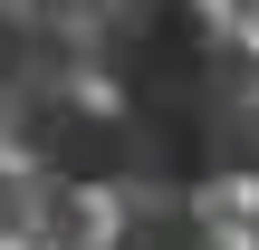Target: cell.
<instances>
[{
  "label": "cell",
  "instance_id": "8992f818",
  "mask_svg": "<svg viewBox=\"0 0 259 250\" xmlns=\"http://www.w3.org/2000/svg\"><path fill=\"white\" fill-rule=\"evenodd\" d=\"M19 10H38V19H96V0H19Z\"/></svg>",
  "mask_w": 259,
  "mask_h": 250
},
{
  "label": "cell",
  "instance_id": "3957f363",
  "mask_svg": "<svg viewBox=\"0 0 259 250\" xmlns=\"http://www.w3.org/2000/svg\"><path fill=\"white\" fill-rule=\"evenodd\" d=\"M19 164H38V173H58V183H77V193H135V125L106 106V96H67V106H48L29 135H19Z\"/></svg>",
  "mask_w": 259,
  "mask_h": 250
},
{
  "label": "cell",
  "instance_id": "52a82bcc",
  "mask_svg": "<svg viewBox=\"0 0 259 250\" xmlns=\"http://www.w3.org/2000/svg\"><path fill=\"white\" fill-rule=\"evenodd\" d=\"M221 19H231L240 39H259V0H221Z\"/></svg>",
  "mask_w": 259,
  "mask_h": 250
},
{
  "label": "cell",
  "instance_id": "7a4b0ae2",
  "mask_svg": "<svg viewBox=\"0 0 259 250\" xmlns=\"http://www.w3.org/2000/svg\"><path fill=\"white\" fill-rule=\"evenodd\" d=\"M77 77H87V39L67 19H38V10L0 0V154H19V135L48 106L77 96Z\"/></svg>",
  "mask_w": 259,
  "mask_h": 250
},
{
  "label": "cell",
  "instance_id": "277c9868",
  "mask_svg": "<svg viewBox=\"0 0 259 250\" xmlns=\"http://www.w3.org/2000/svg\"><path fill=\"white\" fill-rule=\"evenodd\" d=\"M0 250H106L96 193L38 173V164H0Z\"/></svg>",
  "mask_w": 259,
  "mask_h": 250
},
{
  "label": "cell",
  "instance_id": "5b68a950",
  "mask_svg": "<svg viewBox=\"0 0 259 250\" xmlns=\"http://www.w3.org/2000/svg\"><path fill=\"white\" fill-rule=\"evenodd\" d=\"M106 250H240V212L221 193H115Z\"/></svg>",
  "mask_w": 259,
  "mask_h": 250
},
{
  "label": "cell",
  "instance_id": "ba28073f",
  "mask_svg": "<svg viewBox=\"0 0 259 250\" xmlns=\"http://www.w3.org/2000/svg\"><path fill=\"white\" fill-rule=\"evenodd\" d=\"M240 241H250V250H259V202H250V222H240Z\"/></svg>",
  "mask_w": 259,
  "mask_h": 250
},
{
  "label": "cell",
  "instance_id": "6da1fadb",
  "mask_svg": "<svg viewBox=\"0 0 259 250\" xmlns=\"http://www.w3.org/2000/svg\"><path fill=\"white\" fill-rule=\"evenodd\" d=\"M87 77L135 125V193H231V145L259 106V39L202 0H96Z\"/></svg>",
  "mask_w": 259,
  "mask_h": 250
}]
</instances>
